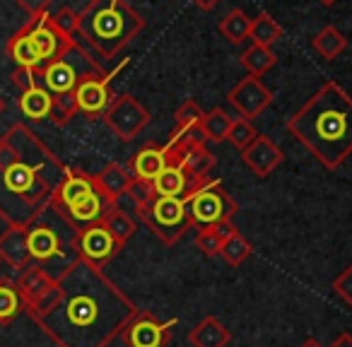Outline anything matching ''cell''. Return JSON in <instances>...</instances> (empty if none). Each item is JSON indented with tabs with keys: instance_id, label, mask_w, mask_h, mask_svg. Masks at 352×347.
<instances>
[{
	"instance_id": "cell-17",
	"label": "cell",
	"mask_w": 352,
	"mask_h": 347,
	"mask_svg": "<svg viewBox=\"0 0 352 347\" xmlns=\"http://www.w3.org/2000/svg\"><path fill=\"white\" fill-rule=\"evenodd\" d=\"M203 111L193 99H186L182 107L176 109L174 113V131H171V137L164 147H184V145H191V142H206V135H203Z\"/></svg>"
},
{
	"instance_id": "cell-12",
	"label": "cell",
	"mask_w": 352,
	"mask_h": 347,
	"mask_svg": "<svg viewBox=\"0 0 352 347\" xmlns=\"http://www.w3.org/2000/svg\"><path fill=\"white\" fill-rule=\"evenodd\" d=\"M174 326L176 318L162 321L152 311H135L121 331V337L126 347H166L171 340Z\"/></svg>"
},
{
	"instance_id": "cell-14",
	"label": "cell",
	"mask_w": 352,
	"mask_h": 347,
	"mask_svg": "<svg viewBox=\"0 0 352 347\" xmlns=\"http://www.w3.org/2000/svg\"><path fill=\"white\" fill-rule=\"evenodd\" d=\"M227 102L234 107V111L239 113V118L246 121H254L258 118L265 109L273 104V92L263 85L261 78H244L230 89L227 94Z\"/></svg>"
},
{
	"instance_id": "cell-33",
	"label": "cell",
	"mask_w": 352,
	"mask_h": 347,
	"mask_svg": "<svg viewBox=\"0 0 352 347\" xmlns=\"http://www.w3.org/2000/svg\"><path fill=\"white\" fill-rule=\"evenodd\" d=\"M232 121L234 118L225 111V109H212L203 116V135H206V142H222L227 140V133L232 128Z\"/></svg>"
},
{
	"instance_id": "cell-8",
	"label": "cell",
	"mask_w": 352,
	"mask_h": 347,
	"mask_svg": "<svg viewBox=\"0 0 352 347\" xmlns=\"http://www.w3.org/2000/svg\"><path fill=\"white\" fill-rule=\"evenodd\" d=\"M36 75H39V82L56 97V94L75 92V87H78L82 80L107 75V73H104L102 65L85 51V46L75 39L58 58L51 60V63L46 65V68H41Z\"/></svg>"
},
{
	"instance_id": "cell-19",
	"label": "cell",
	"mask_w": 352,
	"mask_h": 347,
	"mask_svg": "<svg viewBox=\"0 0 352 347\" xmlns=\"http://www.w3.org/2000/svg\"><path fill=\"white\" fill-rule=\"evenodd\" d=\"M0 260L20 273L32 263L30 249H27V227L6 225V230L0 232Z\"/></svg>"
},
{
	"instance_id": "cell-1",
	"label": "cell",
	"mask_w": 352,
	"mask_h": 347,
	"mask_svg": "<svg viewBox=\"0 0 352 347\" xmlns=\"http://www.w3.org/2000/svg\"><path fill=\"white\" fill-rule=\"evenodd\" d=\"M58 302L36 321L56 347H109L138 311L104 270L75 260L58 278Z\"/></svg>"
},
{
	"instance_id": "cell-44",
	"label": "cell",
	"mask_w": 352,
	"mask_h": 347,
	"mask_svg": "<svg viewBox=\"0 0 352 347\" xmlns=\"http://www.w3.org/2000/svg\"><path fill=\"white\" fill-rule=\"evenodd\" d=\"M217 3H220V0H193V5L201 8V10H212Z\"/></svg>"
},
{
	"instance_id": "cell-24",
	"label": "cell",
	"mask_w": 352,
	"mask_h": 347,
	"mask_svg": "<svg viewBox=\"0 0 352 347\" xmlns=\"http://www.w3.org/2000/svg\"><path fill=\"white\" fill-rule=\"evenodd\" d=\"M94 179H97L102 193L113 203V205H118V201L126 196L128 186H131V181H133L131 171L121 164H107L102 171L94 174Z\"/></svg>"
},
{
	"instance_id": "cell-23",
	"label": "cell",
	"mask_w": 352,
	"mask_h": 347,
	"mask_svg": "<svg viewBox=\"0 0 352 347\" xmlns=\"http://www.w3.org/2000/svg\"><path fill=\"white\" fill-rule=\"evenodd\" d=\"M17 107L22 116H27L30 121H44V118H51V111H54V94L39 82L30 89H22V94L17 97Z\"/></svg>"
},
{
	"instance_id": "cell-2",
	"label": "cell",
	"mask_w": 352,
	"mask_h": 347,
	"mask_svg": "<svg viewBox=\"0 0 352 347\" xmlns=\"http://www.w3.org/2000/svg\"><path fill=\"white\" fill-rule=\"evenodd\" d=\"M6 135L15 145L17 161L0 171V220L30 227L49 210L68 166L25 123H12Z\"/></svg>"
},
{
	"instance_id": "cell-16",
	"label": "cell",
	"mask_w": 352,
	"mask_h": 347,
	"mask_svg": "<svg viewBox=\"0 0 352 347\" xmlns=\"http://www.w3.org/2000/svg\"><path fill=\"white\" fill-rule=\"evenodd\" d=\"M164 150L169 155V161L184 166V171L196 183H203L206 179H210L208 174L215 166V155L208 150L206 142H191V145L184 147H164Z\"/></svg>"
},
{
	"instance_id": "cell-18",
	"label": "cell",
	"mask_w": 352,
	"mask_h": 347,
	"mask_svg": "<svg viewBox=\"0 0 352 347\" xmlns=\"http://www.w3.org/2000/svg\"><path fill=\"white\" fill-rule=\"evenodd\" d=\"M241 159H244V164L254 171L256 177L265 179L283 164L285 155L268 135H256V140L241 150Z\"/></svg>"
},
{
	"instance_id": "cell-28",
	"label": "cell",
	"mask_w": 352,
	"mask_h": 347,
	"mask_svg": "<svg viewBox=\"0 0 352 347\" xmlns=\"http://www.w3.org/2000/svg\"><path fill=\"white\" fill-rule=\"evenodd\" d=\"M102 225L107 227L109 232H111V236L118 241L121 246H126L128 241L135 236V232H138V225H135V220H133L128 212H123L121 208H111V210L107 212V217L102 220Z\"/></svg>"
},
{
	"instance_id": "cell-38",
	"label": "cell",
	"mask_w": 352,
	"mask_h": 347,
	"mask_svg": "<svg viewBox=\"0 0 352 347\" xmlns=\"http://www.w3.org/2000/svg\"><path fill=\"white\" fill-rule=\"evenodd\" d=\"M333 292H336L347 306H352V265H347V268L333 280Z\"/></svg>"
},
{
	"instance_id": "cell-25",
	"label": "cell",
	"mask_w": 352,
	"mask_h": 347,
	"mask_svg": "<svg viewBox=\"0 0 352 347\" xmlns=\"http://www.w3.org/2000/svg\"><path fill=\"white\" fill-rule=\"evenodd\" d=\"M54 284H56V280L36 263H30L20 273V278H17V289H20V297H22V302H25V306L36 302V299L49 287H54Z\"/></svg>"
},
{
	"instance_id": "cell-20",
	"label": "cell",
	"mask_w": 352,
	"mask_h": 347,
	"mask_svg": "<svg viewBox=\"0 0 352 347\" xmlns=\"http://www.w3.org/2000/svg\"><path fill=\"white\" fill-rule=\"evenodd\" d=\"M169 164V155H166L164 147L160 145H145L142 150H138L133 155L131 164H128V171H131L133 179H140V181H155L160 177L164 166Z\"/></svg>"
},
{
	"instance_id": "cell-30",
	"label": "cell",
	"mask_w": 352,
	"mask_h": 347,
	"mask_svg": "<svg viewBox=\"0 0 352 347\" xmlns=\"http://www.w3.org/2000/svg\"><path fill=\"white\" fill-rule=\"evenodd\" d=\"M275 63H278V56L270 49H265V46L251 44L249 49L241 54V65L249 70L251 78H263Z\"/></svg>"
},
{
	"instance_id": "cell-43",
	"label": "cell",
	"mask_w": 352,
	"mask_h": 347,
	"mask_svg": "<svg viewBox=\"0 0 352 347\" xmlns=\"http://www.w3.org/2000/svg\"><path fill=\"white\" fill-rule=\"evenodd\" d=\"M331 347H352V335L350 333H342V335H338L336 340H333Z\"/></svg>"
},
{
	"instance_id": "cell-35",
	"label": "cell",
	"mask_w": 352,
	"mask_h": 347,
	"mask_svg": "<svg viewBox=\"0 0 352 347\" xmlns=\"http://www.w3.org/2000/svg\"><path fill=\"white\" fill-rule=\"evenodd\" d=\"M78 113V102H75V94H56L54 97V111H51V121L56 126H65L70 118Z\"/></svg>"
},
{
	"instance_id": "cell-15",
	"label": "cell",
	"mask_w": 352,
	"mask_h": 347,
	"mask_svg": "<svg viewBox=\"0 0 352 347\" xmlns=\"http://www.w3.org/2000/svg\"><path fill=\"white\" fill-rule=\"evenodd\" d=\"M116 73L97 75L87 78L75 87V102H78V113H85L87 118H102L116 94L111 92V78Z\"/></svg>"
},
{
	"instance_id": "cell-27",
	"label": "cell",
	"mask_w": 352,
	"mask_h": 347,
	"mask_svg": "<svg viewBox=\"0 0 352 347\" xmlns=\"http://www.w3.org/2000/svg\"><path fill=\"white\" fill-rule=\"evenodd\" d=\"M220 34L225 36L230 44H244L246 39H249V32H251V17L246 15L244 10H230L225 17L220 20Z\"/></svg>"
},
{
	"instance_id": "cell-21",
	"label": "cell",
	"mask_w": 352,
	"mask_h": 347,
	"mask_svg": "<svg viewBox=\"0 0 352 347\" xmlns=\"http://www.w3.org/2000/svg\"><path fill=\"white\" fill-rule=\"evenodd\" d=\"M196 186H201V183L193 181L186 171H184V166L174 164V161H169L164 166V171L152 181L155 196H164V198H186Z\"/></svg>"
},
{
	"instance_id": "cell-7",
	"label": "cell",
	"mask_w": 352,
	"mask_h": 347,
	"mask_svg": "<svg viewBox=\"0 0 352 347\" xmlns=\"http://www.w3.org/2000/svg\"><path fill=\"white\" fill-rule=\"evenodd\" d=\"M75 39L65 36L63 32H58V27L54 25L51 15L32 17L27 25H22L15 34L8 39L6 51L8 58L17 65V68H30L34 73H39L41 68L56 60Z\"/></svg>"
},
{
	"instance_id": "cell-5",
	"label": "cell",
	"mask_w": 352,
	"mask_h": 347,
	"mask_svg": "<svg viewBox=\"0 0 352 347\" xmlns=\"http://www.w3.org/2000/svg\"><path fill=\"white\" fill-rule=\"evenodd\" d=\"M49 208L58 217H63L75 232H82L107 217L111 208H116L99 188L94 174L82 169H68L63 181L51 196Z\"/></svg>"
},
{
	"instance_id": "cell-32",
	"label": "cell",
	"mask_w": 352,
	"mask_h": 347,
	"mask_svg": "<svg viewBox=\"0 0 352 347\" xmlns=\"http://www.w3.org/2000/svg\"><path fill=\"white\" fill-rule=\"evenodd\" d=\"M251 254H254V246H251V241L246 239L244 234H239V230H236L234 234L227 236V239L222 241L220 256L225 258L227 265H232V268H236V265L246 263V260L251 258Z\"/></svg>"
},
{
	"instance_id": "cell-45",
	"label": "cell",
	"mask_w": 352,
	"mask_h": 347,
	"mask_svg": "<svg viewBox=\"0 0 352 347\" xmlns=\"http://www.w3.org/2000/svg\"><path fill=\"white\" fill-rule=\"evenodd\" d=\"M302 347H321L316 340H307V342H302Z\"/></svg>"
},
{
	"instance_id": "cell-13",
	"label": "cell",
	"mask_w": 352,
	"mask_h": 347,
	"mask_svg": "<svg viewBox=\"0 0 352 347\" xmlns=\"http://www.w3.org/2000/svg\"><path fill=\"white\" fill-rule=\"evenodd\" d=\"M121 249L123 246L113 239L111 232H109L102 222L78 232V236H75L78 258L89 265H94V268H99V270H104V265H107Z\"/></svg>"
},
{
	"instance_id": "cell-39",
	"label": "cell",
	"mask_w": 352,
	"mask_h": 347,
	"mask_svg": "<svg viewBox=\"0 0 352 347\" xmlns=\"http://www.w3.org/2000/svg\"><path fill=\"white\" fill-rule=\"evenodd\" d=\"M12 82H15L20 89H30V87H34V85H39V75L30 68H15V73H12Z\"/></svg>"
},
{
	"instance_id": "cell-41",
	"label": "cell",
	"mask_w": 352,
	"mask_h": 347,
	"mask_svg": "<svg viewBox=\"0 0 352 347\" xmlns=\"http://www.w3.org/2000/svg\"><path fill=\"white\" fill-rule=\"evenodd\" d=\"M12 161H17V150H15V145L10 142V137L3 135V137H0V171L8 169Z\"/></svg>"
},
{
	"instance_id": "cell-42",
	"label": "cell",
	"mask_w": 352,
	"mask_h": 347,
	"mask_svg": "<svg viewBox=\"0 0 352 347\" xmlns=\"http://www.w3.org/2000/svg\"><path fill=\"white\" fill-rule=\"evenodd\" d=\"M212 230H215V232H217V234H220V236H222V241H225V239H227V236H232V234H234V232H236V227H234V225H232V222H222V225L212 227Z\"/></svg>"
},
{
	"instance_id": "cell-36",
	"label": "cell",
	"mask_w": 352,
	"mask_h": 347,
	"mask_svg": "<svg viewBox=\"0 0 352 347\" xmlns=\"http://www.w3.org/2000/svg\"><path fill=\"white\" fill-rule=\"evenodd\" d=\"M196 246L206 258H215L220 256V249H222V236L217 234L215 230H198L196 234Z\"/></svg>"
},
{
	"instance_id": "cell-11",
	"label": "cell",
	"mask_w": 352,
	"mask_h": 347,
	"mask_svg": "<svg viewBox=\"0 0 352 347\" xmlns=\"http://www.w3.org/2000/svg\"><path fill=\"white\" fill-rule=\"evenodd\" d=\"M102 118H104V123L111 128L118 140L131 142V140H135V137L145 131L147 123H150V111H147L133 94H118Z\"/></svg>"
},
{
	"instance_id": "cell-37",
	"label": "cell",
	"mask_w": 352,
	"mask_h": 347,
	"mask_svg": "<svg viewBox=\"0 0 352 347\" xmlns=\"http://www.w3.org/2000/svg\"><path fill=\"white\" fill-rule=\"evenodd\" d=\"M51 20H54L58 32H63L65 36H70V39L78 36V12H75L73 8H68V5L60 8L56 15H51Z\"/></svg>"
},
{
	"instance_id": "cell-26",
	"label": "cell",
	"mask_w": 352,
	"mask_h": 347,
	"mask_svg": "<svg viewBox=\"0 0 352 347\" xmlns=\"http://www.w3.org/2000/svg\"><path fill=\"white\" fill-rule=\"evenodd\" d=\"M25 311V302L20 297L17 282L10 278H0V326H10Z\"/></svg>"
},
{
	"instance_id": "cell-10",
	"label": "cell",
	"mask_w": 352,
	"mask_h": 347,
	"mask_svg": "<svg viewBox=\"0 0 352 347\" xmlns=\"http://www.w3.org/2000/svg\"><path fill=\"white\" fill-rule=\"evenodd\" d=\"M184 201H186L188 217H191V225L196 230H210L222 222H232V217L239 210L234 198L215 179H206Z\"/></svg>"
},
{
	"instance_id": "cell-31",
	"label": "cell",
	"mask_w": 352,
	"mask_h": 347,
	"mask_svg": "<svg viewBox=\"0 0 352 347\" xmlns=\"http://www.w3.org/2000/svg\"><path fill=\"white\" fill-rule=\"evenodd\" d=\"M283 36V27L268 15V12H261L256 20H251V32L249 39L254 41L256 46H265L270 49L273 44H278V39Z\"/></svg>"
},
{
	"instance_id": "cell-34",
	"label": "cell",
	"mask_w": 352,
	"mask_h": 347,
	"mask_svg": "<svg viewBox=\"0 0 352 347\" xmlns=\"http://www.w3.org/2000/svg\"><path fill=\"white\" fill-rule=\"evenodd\" d=\"M256 135H258V133H256V128L251 126V121H246V118H234L230 133H227V140L241 152L244 147H249L251 142L256 140Z\"/></svg>"
},
{
	"instance_id": "cell-9",
	"label": "cell",
	"mask_w": 352,
	"mask_h": 347,
	"mask_svg": "<svg viewBox=\"0 0 352 347\" xmlns=\"http://www.w3.org/2000/svg\"><path fill=\"white\" fill-rule=\"evenodd\" d=\"M135 212L142 220V225L164 246H174L193 227L184 198L152 196L150 201L135 205Z\"/></svg>"
},
{
	"instance_id": "cell-22",
	"label": "cell",
	"mask_w": 352,
	"mask_h": 347,
	"mask_svg": "<svg viewBox=\"0 0 352 347\" xmlns=\"http://www.w3.org/2000/svg\"><path fill=\"white\" fill-rule=\"evenodd\" d=\"M188 340L193 347H227L232 342V333L220 318L206 316L191 328Z\"/></svg>"
},
{
	"instance_id": "cell-4",
	"label": "cell",
	"mask_w": 352,
	"mask_h": 347,
	"mask_svg": "<svg viewBox=\"0 0 352 347\" xmlns=\"http://www.w3.org/2000/svg\"><path fill=\"white\" fill-rule=\"evenodd\" d=\"M142 30L145 20L128 0H87L78 12V36L104 60L121 54Z\"/></svg>"
},
{
	"instance_id": "cell-40",
	"label": "cell",
	"mask_w": 352,
	"mask_h": 347,
	"mask_svg": "<svg viewBox=\"0 0 352 347\" xmlns=\"http://www.w3.org/2000/svg\"><path fill=\"white\" fill-rule=\"evenodd\" d=\"M15 3L30 15V20L32 17L46 15V10H49V5H51V0H15Z\"/></svg>"
},
{
	"instance_id": "cell-46",
	"label": "cell",
	"mask_w": 352,
	"mask_h": 347,
	"mask_svg": "<svg viewBox=\"0 0 352 347\" xmlns=\"http://www.w3.org/2000/svg\"><path fill=\"white\" fill-rule=\"evenodd\" d=\"M318 3H321V5H326V8H328V5H333V3H336V0H318Z\"/></svg>"
},
{
	"instance_id": "cell-3",
	"label": "cell",
	"mask_w": 352,
	"mask_h": 347,
	"mask_svg": "<svg viewBox=\"0 0 352 347\" xmlns=\"http://www.w3.org/2000/svg\"><path fill=\"white\" fill-rule=\"evenodd\" d=\"M287 131L326 169H338L352 155V97L338 82H326L292 113Z\"/></svg>"
},
{
	"instance_id": "cell-47",
	"label": "cell",
	"mask_w": 352,
	"mask_h": 347,
	"mask_svg": "<svg viewBox=\"0 0 352 347\" xmlns=\"http://www.w3.org/2000/svg\"><path fill=\"white\" fill-rule=\"evenodd\" d=\"M3 111H6V99L0 97V113H3Z\"/></svg>"
},
{
	"instance_id": "cell-29",
	"label": "cell",
	"mask_w": 352,
	"mask_h": 347,
	"mask_svg": "<svg viewBox=\"0 0 352 347\" xmlns=\"http://www.w3.org/2000/svg\"><path fill=\"white\" fill-rule=\"evenodd\" d=\"M345 46H347V39L336 30V27H323V30L318 32V34H314V39H311V49L326 60L338 58V56L345 51Z\"/></svg>"
},
{
	"instance_id": "cell-6",
	"label": "cell",
	"mask_w": 352,
	"mask_h": 347,
	"mask_svg": "<svg viewBox=\"0 0 352 347\" xmlns=\"http://www.w3.org/2000/svg\"><path fill=\"white\" fill-rule=\"evenodd\" d=\"M75 236L78 232L49 208L27 227V249H30L32 263L41 265L51 278L58 280L78 260Z\"/></svg>"
}]
</instances>
